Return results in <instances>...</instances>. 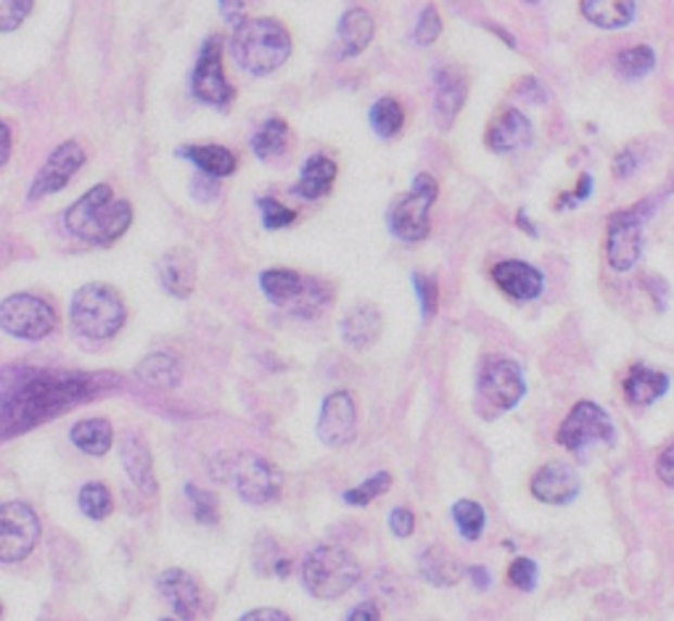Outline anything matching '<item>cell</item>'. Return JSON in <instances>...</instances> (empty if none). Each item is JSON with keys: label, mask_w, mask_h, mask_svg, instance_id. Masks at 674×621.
Listing matches in <instances>:
<instances>
[{"label": "cell", "mask_w": 674, "mask_h": 621, "mask_svg": "<svg viewBox=\"0 0 674 621\" xmlns=\"http://www.w3.org/2000/svg\"><path fill=\"white\" fill-rule=\"evenodd\" d=\"M117 386L114 376L103 373H38L24 370L0 394V440L35 429L42 421L62 416L80 402L96 400Z\"/></svg>", "instance_id": "obj_1"}, {"label": "cell", "mask_w": 674, "mask_h": 621, "mask_svg": "<svg viewBox=\"0 0 674 621\" xmlns=\"http://www.w3.org/2000/svg\"><path fill=\"white\" fill-rule=\"evenodd\" d=\"M132 223V206L125 199H114L112 188L96 186L66 210L64 225L77 239L109 246L127 233Z\"/></svg>", "instance_id": "obj_2"}, {"label": "cell", "mask_w": 674, "mask_h": 621, "mask_svg": "<svg viewBox=\"0 0 674 621\" xmlns=\"http://www.w3.org/2000/svg\"><path fill=\"white\" fill-rule=\"evenodd\" d=\"M233 59L241 69L254 77H265L281 69L291 56V35L278 20H246L233 33Z\"/></svg>", "instance_id": "obj_3"}, {"label": "cell", "mask_w": 674, "mask_h": 621, "mask_svg": "<svg viewBox=\"0 0 674 621\" xmlns=\"http://www.w3.org/2000/svg\"><path fill=\"white\" fill-rule=\"evenodd\" d=\"M69 318L80 337L109 341L123 331L127 309L123 296H119L112 286L90 283L82 286V289L72 296Z\"/></svg>", "instance_id": "obj_4"}, {"label": "cell", "mask_w": 674, "mask_h": 621, "mask_svg": "<svg viewBox=\"0 0 674 621\" xmlns=\"http://www.w3.org/2000/svg\"><path fill=\"white\" fill-rule=\"evenodd\" d=\"M363 569L349 550L318 545L302 563V584L318 600H336L360 582Z\"/></svg>", "instance_id": "obj_5"}, {"label": "cell", "mask_w": 674, "mask_h": 621, "mask_svg": "<svg viewBox=\"0 0 674 621\" xmlns=\"http://www.w3.org/2000/svg\"><path fill=\"white\" fill-rule=\"evenodd\" d=\"M209 471L215 473V479L230 481L241 500L249 505H267L278 500V495H281V471L270 460L259 458L254 453L222 455Z\"/></svg>", "instance_id": "obj_6"}, {"label": "cell", "mask_w": 674, "mask_h": 621, "mask_svg": "<svg viewBox=\"0 0 674 621\" xmlns=\"http://www.w3.org/2000/svg\"><path fill=\"white\" fill-rule=\"evenodd\" d=\"M436 180L431 175H418L412 180V188L408 197L394 201L392 212H389V228L397 239L403 241H423L431 230V206H434Z\"/></svg>", "instance_id": "obj_7"}, {"label": "cell", "mask_w": 674, "mask_h": 621, "mask_svg": "<svg viewBox=\"0 0 674 621\" xmlns=\"http://www.w3.org/2000/svg\"><path fill=\"white\" fill-rule=\"evenodd\" d=\"M56 309L33 294H11L0 302V328L9 337L40 341L56 331Z\"/></svg>", "instance_id": "obj_8"}, {"label": "cell", "mask_w": 674, "mask_h": 621, "mask_svg": "<svg viewBox=\"0 0 674 621\" xmlns=\"http://www.w3.org/2000/svg\"><path fill=\"white\" fill-rule=\"evenodd\" d=\"M476 392L484 405L495 413L513 410L526 394V381L521 368L508 357H487L479 368Z\"/></svg>", "instance_id": "obj_9"}, {"label": "cell", "mask_w": 674, "mask_h": 621, "mask_svg": "<svg viewBox=\"0 0 674 621\" xmlns=\"http://www.w3.org/2000/svg\"><path fill=\"white\" fill-rule=\"evenodd\" d=\"M40 540V519L27 503L0 505V563H20Z\"/></svg>", "instance_id": "obj_10"}, {"label": "cell", "mask_w": 674, "mask_h": 621, "mask_svg": "<svg viewBox=\"0 0 674 621\" xmlns=\"http://www.w3.org/2000/svg\"><path fill=\"white\" fill-rule=\"evenodd\" d=\"M558 444L569 453L582 455L590 444H611L613 442V423L611 416L595 402H576L567 421L558 429Z\"/></svg>", "instance_id": "obj_11"}, {"label": "cell", "mask_w": 674, "mask_h": 621, "mask_svg": "<svg viewBox=\"0 0 674 621\" xmlns=\"http://www.w3.org/2000/svg\"><path fill=\"white\" fill-rule=\"evenodd\" d=\"M191 90L199 101L209 103V106H217V109H228V103L233 101L236 93L228 85V80H225V69H222V40L217 38V35L202 46L196 66H193Z\"/></svg>", "instance_id": "obj_12"}, {"label": "cell", "mask_w": 674, "mask_h": 621, "mask_svg": "<svg viewBox=\"0 0 674 621\" xmlns=\"http://www.w3.org/2000/svg\"><path fill=\"white\" fill-rule=\"evenodd\" d=\"M162 598L169 603L178 619H206L212 617V598L202 582L183 569H167L156 582Z\"/></svg>", "instance_id": "obj_13"}, {"label": "cell", "mask_w": 674, "mask_h": 621, "mask_svg": "<svg viewBox=\"0 0 674 621\" xmlns=\"http://www.w3.org/2000/svg\"><path fill=\"white\" fill-rule=\"evenodd\" d=\"M643 252V215L640 212H619L609 223V241H606V257L613 270H633Z\"/></svg>", "instance_id": "obj_14"}, {"label": "cell", "mask_w": 674, "mask_h": 621, "mask_svg": "<svg viewBox=\"0 0 674 621\" xmlns=\"http://www.w3.org/2000/svg\"><path fill=\"white\" fill-rule=\"evenodd\" d=\"M82 164H85V151L80 143L66 141L59 145V149L48 156V162L42 164L38 178L33 180L29 201L53 197V193L62 191V188L69 186V180L80 173Z\"/></svg>", "instance_id": "obj_15"}, {"label": "cell", "mask_w": 674, "mask_h": 621, "mask_svg": "<svg viewBox=\"0 0 674 621\" xmlns=\"http://www.w3.org/2000/svg\"><path fill=\"white\" fill-rule=\"evenodd\" d=\"M318 436L328 447H347L357 436V407L347 392L326 397L318 418Z\"/></svg>", "instance_id": "obj_16"}, {"label": "cell", "mask_w": 674, "mask_h": 621, "mask_svg": "<svg viewBox=\"0 0 674 621\" xmlns=\"http://www.w3.org/2000/svg\"><path fill=\"white\" fill-rule=\"evenodd\" d=\"M469 96V77L460 66H442L434 75V117L442 127L453 125Z\"/></svg>", "instance_id": "obj_17"}, {"label": "cell", "mask_w": 674, "mask_h": 621, "mask_svg": "<svg viewBox=\"0 0 674 621\" xmlns=\"http://www.w3.org/2000/svg\"><path fill=\"white\" fill-rule=\"evenodd\" d=\"M580 477L572 466L548 462L532 479V495L545 505H569L580 495Z\"/></svg>", "instance_id": "obj_18"}, {"label": "cell", "mask_w": 674, "mask_h": 621, "mask_svg": "<svg viewBox=\"0 0 674 621\" xmlns=\"http://www.w3.org/2000/svg\"><path fill=\"white\" fill-rule=\"evenodd\" d=\"M492 281L516 302H530L543 291V273L521 259H506L492 270Z\"/></svg>", "instance_id": "obj_19"}, {"label": "cell", "mask_w": 674, "mask_h": 621, "mask_svg": "<svg viewBox=\"0 0 674 621\" xmlns=\"http://www.w3.org/2000/svg\"><path fill=\"white\" fill-rule=\"evenodd\" d=\"M532 122L519 109H506L487 130V145L495 154H513L532 145Z\"/></svg>", "instance_id": "obj_20"}, {"label": "cell", "mask_w": 674, "mask_h": 621, "mask_svg": "<svg viewBox=\"0 0 674 621\" xmlns=\"http://www.w3.org/2000/svg\"><path fill=\"white\" fill-rule=\"evenodd\" d=\"M119 455H123L125 473L130 477L132 484H136L145 497H156L160 484H156L154 477V458H151V449L149 444L143 442V436L136 434V431L125 434L123 442H119Z\"/></svg>", "instance_id": "obj_21"}, {"label": "cell", "mask_w": 674, "mask_h": 621, "mask_svg": "<svg viewBox=\"0 0 674 621\" xmlns=\"http://www.w3.org/2000/svg\"><path fill=\"white\" fill-rule=\"evenodd\" d=\"M162 286L178 300H188L196 289V257L188 249H173L160 262Z\"/></svg>", "instance_id": "obj_22"}, {"label": "cell", "mask_w": 674, "mask_h": 621, "mask_svg": "<svg viewBox=\"0 0 674 621\" xmlns=\"http://www.w3.org/2000/svg\"><path fill=\"white\" fill-rule=\"evenodd\" d=\"M376 35V22L366 9H352L342 16L336 29V46L339 56L342 59H355L370 46Z\"/></svg>", "instance_id": "obj_23"}, {"label": "cell", "mask_w": 674, "mask_h": 621, "mask_svg": "<svg viewBox=\"0 0 674 621\" xmlns=\"http://www.w3.org/2000/svg\"><path fill=\"white\" fill-rule=\"evenodd\" d=\"M381 331H384V318H381L376 304H357L349 309L347 318L342 322V337L355 350H368L379 341Z\"/></svg>", "instance_id": "obj_24"}, {"label": "cell", "mask_w": 674, "mask_h": 621, "mask_svg": "<svg viewBox=\"0 0 674 621\" xmlns=\"http://www.w3.org/2000/svg\"><path fill=\"white\" fill-rule=\"evenodd\" d=\"M333 180H336V164L323 154H315V156H309V160L305 162V167H302L300 182L294 186V193L300 199L318 201L331 193Z\"/></svg>", "instance_id": "obj_25"}, {"label": "cell", "mask_w": 674, "mask_h": 621, "mask_svg": "<svg viewBox=\"0 0 674 621\" xmlns=\"http://www.w3.org/2000/svg\"><path fill=\"white\" fill-rule=\"evenodd\" d=\"M580 9L600 29H624L635 22V0H582Z\"/></svg>", "instance_id": "obj_26"}, {"label": "cell", "mask_w": 674, "mask_h": 621, "mask_svg": "<svg viewBox=\"0 0 674 621\" xmlns=\"http://www.w3.org/2000/svg\"><path fill=\"white\" fill-rule=\"evenodd\" d=\"M136 379L151 389H175L183 379V365L169 352H154L138 363Z\"/></svg>", "instance_id": "obj_27"}, {"label": "cell", "mask_w": 674, "mask_h": 621, "mask_svg": "<svg viewBox=\"0 0 674 621\" xmlns=\"http://www.w3.org/2000/svg\"><path fill=\"white\" fill-rule=\"evenodd\" d=\"M418 569H421V576L434 587H453L463 580V569H460L458 558H453L445 547L434 545L427 547L418 558Z\"/></svg>", "instance_id": "obj_28"}, {"label": "cell", "mask_w": 674, "mask_h": 621, "mask_svg": "<svg viewBox=\"0 0 674 621\" xmlns=\"http://www.w3.org/2000/svg\"><path fill=\"white\" fill-rule=\"evenodd\" d=\"M666 389H670V379L659 370L646 368V365H635L624 381V394L633 405H651V402L664 397Z\"/></svg>", "instance_id": "obj_29"}, {"label": "cell", "mask_w": 674, "mask_h": 621, "mask_svg": "<svg viewBox=\"0 0 674 621\" xmlns=\"http://www.w3.org/2000/svg\"><path fill=\"white\" fill-rule=\"evenodd\" d=\"M72 442L77 444V449L82 453L93 455V458H101L112 449L114 442V431L112 423L103 421V418H90V421H80L72 426Z\"/></svg>", "instance_id": "obj_30"}, {"label": "cell", "mask_w": 674, "mask_h": 621, "mask_svg": "<svg viewBox=\"0 0 674 621\" xmlns=\"http://www.w3.org/2000/svg\"><path fill=\"white\" fill-rule=\"evenodd\" d=\"M259 286H263L267 300H270L272 304H278V307L289 309L291 302L300 296L302 286H305V276L278 267V270H265L263 276H259Z\"/></svg>", "instance_id": "obj_31"}, {"label": "cell", "mask_w": 674, "mask_h": 621, "mask_svg": "<svg viewBox=\"0 0 674 621\" xmlns=\"http://www.w3.org/2000/svg\"><path fill=\"white\" fill-rule=\"evenodd\" d=\"M183 156L209 178H228L236 173V156L225 145H188Z\"/></svg>", "instance_id": "obj_32"}, {"label": "cell", "mask_w": 674, "mask_h": 621, "mask_svg": "<svg viewBox=\"0 0 674 621\" xmlns=\"http://www.w3.org/2000/svg\"><path fill=\"white\" fill-rule=\"evenodd\" d=\"M289 143V125L283 119H267L263 127L252 136V151L257 160L272 162L287 151Z\"/></svg>", "instance_id": "obj_33"}, {"label": "cell", "mask_w": 674, "mask_h": 621, "mask_svg": "<svg viewBox=\"0 0 674 621\" xmlns=\"http://www.w3.org/2000/svg\"><path fill=\"white\" fill-rule=\"evenodd\" d=\"M333 302V289L320 278H305L300 296L291 302L289 313L300 315V318H315V315L323 313L326 307H331Z\"/></svg>", "instance_id": "obj_34"}, {"label": "cell", "mask_w": 674, "mask_h": 621, "mask_svg": "<svg viewBox=\"0 0 674 621\" xmlns=\"http://www.w3.org/2000/svg\"><path fill=\"white\" fill-rule=\"evenodd\" d=\"M254 566H257L259 574H276L281 580H287L291 574V561L283 556L281 545L272 537H267V534H263L257 545H254Z\"/></svg>", "instance_id": "obj_35"}, {"label": "cell", "mask_w": 674, "mask_h": 621, "mask_svg": "<svg viewBox=\"0 0 674 621\" xmlns=\"http://www.w3.org/2000/svg\"><path fill=\"white\" fill-rule=\"evenodd\" d=\"M405 125V112L399 101L379 99L370 109V127L379 138H394Z\"/></svg>", "instance_id": "obj_36"}, {"label": "cell", "mask_w": 674, "mask_h": 621, "mask_svg": "<svg viewBox=\"0 0 674 621\" xmlns=\"http://www.w3.org/2000/svg\"><path fill=\"white\" fill-rule=\"evenodd\" d=\"M653 66H656V53L653 48L648 46L627 48V51H622L616 56V72L622 77H627V80H640V77H646Z\"/></svg>", "instance_id": "obj_37"}, {"label": "cell", "mask_w": 674, "mask_h": 621, "mask_svg": "<svg viewBox=\"0 0 674 621\" xmlns=\"http://www.w3.org/2000/svg\"><path fill=\"white\" fill-rule=\"evenodd\" d=\"M453 519L458 523L463 540L476 542L484 534V523H487V514L479 503L473 500H458L453 505Z\"/></svg>", "instance_id": "obj_38"}, {"label": "cell", "mask_w": 674, "mask_h": 621, "mask_svg": "<svg viewBox=\"0 0 674 621\" xmlns=\"http://www.w3.org/2000/svg\"><path fill=\"white\" fill-rule=\"evenodd\" d=\"M80 508L88 519L93 521L106 519L114 508L112 492H109L106 484H101V481H90V484H85L80 490Z\"/></svg>", "instance_id": "obj_39"}, {"label": "cell", "mask_w": 674, "mask_h": 621, "mask_svg": "<svg viewBox=\"0 0 674 621\" xmlns=\"http://www.w3.org/2000/svg\"><path fill=\"white\" fill-rule=\"evenodd\" d=\"M186 497L191 500L193 516H196L199 523H204V527H215V523L220 521V503H217V495H212V492H206L196 484H188Z\"/></svg>", "instance_id": "obj_40"}, {"label": "cell", "mask_w": 674, "mask_h": 621, "mask_svg": "<svg viewBox=\"0 0 674 621\" xmlns=\"http://www.w3.org/2000/svg\"><path fill=\"white\" fill-rule=\"evenodd\" d=\"M389 486H392V477H389L386 471H379V473H376V477H370V479L363 481L360 486H355V490L344 492V503L363 508V505H370V503L376 500V497L384 495Z\"/></svg>", "instance_id": "obj_41"}, {"label": "cell", "mask_w": 674, "mask_h": 621, "mask_svg": "<svg viewBox=\"0 0 674 621\" xmlns=\"http://www.w3.org/2000/svg\"><path fill=\"white\" fill-rule=\"evenodd\" d=\"M259 210H263V223L267 230H281L296 220V212L272 197L259 199Z\"/></svg>", "instance_id": "obj_42"}, {"label": "cell", "mask_w": 674, "mask_h": 621, "mask_svg": "<svg viewBox=\"0 0 674 621\" xmlns=\"http://www.w3.org/2000/svg\"><path fill=\"white\" fill-rule=\"evenodd\" d=\"M442 35V16L440 11L434 9V5H427V9L421 11V16H418V24H416V33H412V38H416L418 46H431V42L440 40Z\"/></svg>", "instance_id": "obj_43"}, {"label": "cell", "mask_w": 674, "mask_h": 621, "mask_svg": "<svg viewBox=\"0 0 674 621\" xmlns=\"http://www.w3.org/2000/svg\"><path fill=\"white\" fill-rule=\"evenodd\" d=\"M35 0H0V33H14L33 11Z\"/></svg>", "instance_id": "obj_44"}, {"label": "cell", "mask_w": 674, "mask_h": 621, "mask_svg": "<svg viewBox=\"0 0 674 621\" xmlns=\"http://www.w3.org/2000/svg\"><path fill=\"white\" fill-rule=\"evenodd\" d=\"M412 286H416L418 300H421L423 318L431 320L436 315V309H440V286H436V278L416 273V276H412Z\"/></svg>", "instance_id": "obj_45"}, {"label": "cell", "mask_w": 674, "mask_h": 621, "mask_svg": "<svg viewBox=\"0 0 674 621\" xmlns=\"http://www.w3.org/2000/svg\"><path fill=\"white\" fill-rule=\"evenodd\" d=\"M537 563L530 561V558H519V561L511 563L508 569V580H511L513 587L524 590V593H532L537 587Z\"/></svg>", "instance_id": "obj_46"}, {"label": "cell", "mask_w": 674, "mask_h": 621, "mask_svg": "<svg viewBox=\"0 0 674 621\" xmlns=\"http://www.w3.org/2000/svg\"><path fill=\"white\" fill-rule=\"evenodd\" d=\"M254 5H257V0H220V14L225 22L239 27V24H244L249 20Z\"/></svg>", "instance_id": "obj_47"}, {"label": "cell", "mask_w": 674, "mask_h": 621, "mask_svg": "<svg viewBox=\"0 0 674 621\" xmlns=\"http://www.w3.org/2000/svg\"><path fill=\"white\" fill-rule=\"evenodd\" d=\"M389 527L397 537H410L412 529H416V516L408 508H394L392 516H389Z\"/></svg>", "instance_id": "obj_48"}, {"label": "cell", "mask_w": 674, "mask_h": 621, "mask_svg": "<svg viewBox=\"0 0 674 621\" xmlns=\"http://www.w3.org/2000/svg\"><path fill=\"white\" fill-rule=\"evenodd\" d=\"M656 473L666 486H674V440L666 444V449L656 460Z\"/></svg>", "instance_id": "obj_49"}, {"label": "cell", "mask_w": 674, "mask_h": 621, "mask_svg": "<svg viewBox=\"0 0 674 621\" xmlns=\"http://www.w3.org/2000/svg\"><path fill=\"white\" fill-rule=\"evenodd\" d=\"M635 167H637V160L633 151H622V154L616 156V164H613V175H616L619 180L630 178V175L635 173Z\"/></svg>", "instance_id": "obj_50"}, {"label": "cell", "mask_w": 674, "mask_h": 621, "mask_svg": "<svg viewBox=\"0 0 674 621\" xmlns=\"http://www.w3.org/2000/svg\"><path fill=\"white\" fill-rule=\"evenodd\" d=\"M244 621H289V613L278 611V608H257L241 617Z\"/></svg>", "instance_id": "obj_51"}, {"label": "cell", "mask_w": 674, "mask_h": 621, "mask_svg": "<svg viewBox=\"0 0 674 621\" xmlns=\"http://www.w3.org/2000/svg\"><path fill=\"white\" fill-rule=\"evenodd\" d=\"M347 619L349 621H370V619L376 621V619H381V611L376 603H360V606H357Z\"/></svg>", "instance_id": "obj_52"}, {"label": "cell", "mask_w": 674, "mask_h": 621, "mask_svg": "<svg viewBox=\"0 0 674 621\" xmlns=\"http://www.w3.org/2000/svg\"><path fill=\"white\" fill-rule=\"evenodd\" d=\"M11 156V130L5 127V122H0V167L9 162Z\"/></svg>", "instance_id": "obj_53"}, {"label": "cell", "mask_w": 674, "mask_h": 621, "mask_svg": "<svg viewBox=\"0 0 674 621\" xmlns=\"http://www.w3.org/2000/svg\"><path fill=\"white\" fill-rule=\"evenodd\" d=\"M469 576H471V582L476 584L479 590H487L489 587V571L484 569V566H473V569H469Z\"/></svg>", "instance_id": "obj_54"}, {"label": "cell", "mask_w": 674, "mask_h": 621, "mask_svg": "<svg viewBox=\"0 0 674 621\" xmlns=\"http://www.w3.org/2000/svg\"><path fill=\"white\" fill-rule=\"evenodd\" d=\"M590 188H593V178H590V175H582V178H580V186H576L574 201H582V199L590 197Z\"/></svg>", "instance_id": "obj_55"}, {"label": "cell", "mask_w": 674, "mask_h": 621, "mask_svg": "<svg viewBox=\"0 0 674 621\" xmlns=\"http://www.w3.org/2000/svg\"><path fill=\"white\" fill-rule=\"evenodd\" d=\"M0 619H3V606H0Z\"/></svg>", "instance_id": "obj_56"}, {"label": "cell", "mask_w": 674, "mask_h": 621, "mask_svg": "<svg viewBox=\"0 0 674 621\" xmlns=\"http://www.w3.org/2000/svg\"><path fill=\"white\" fill-rule=\"evenodd\" d=\"M526 3H537V0H526Z\"/></svg>", "instance_id": "obj_57"}]
</instances>
